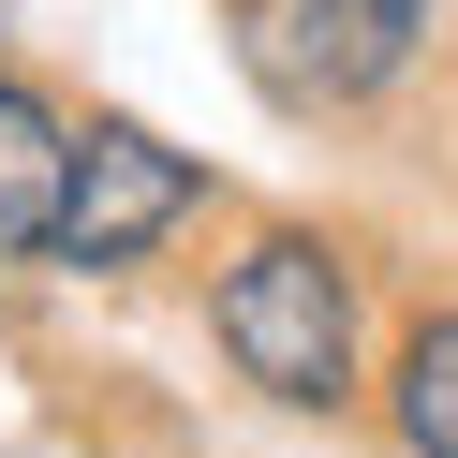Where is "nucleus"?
Segmentation results:
<instances>
[{
	"label": "nucleus",
	"instance_id": "nucleus-1",
	"mask_svg": "<svg viewBox=\"0 0 458 458\" xmlns=\"http://www.w3.org/2000/svg\"><path fill=\"white\" fill-rule=\"evenodd\" d=\"M208 340H222V369H237L251 399L340 414V399H355V267H340L326 237H296V222H267V237L208 281Z\"/></svg>",
	"mask_w": 458,
	"mask_h": 458
},
{
	"label": "nucleus",
	"instance_id": "nucleus-4",
	"mask_svg": "<svg viewBox=\"0 0 458 458\" xmlns=\"http://www.w3.org/2000/svg\"><path fill=\"white\" fill-rule=\"evenodd\" d=\"M60 192H74V119L30 74H0V267L60 237Z\"/></svg>",
	"mask_w": 458,
	"mask_h": 458
},
{
	"label": "nucleus",
	"instance_id": "nucleus-2",
	"mask_svg": "<svg viewBox=\"0 0 458 458\" xmlns=\"http://www.w3.org/2000/svg\"><path fill=\"white\" fill-rule=\"evenodd\" d=\"M208 208V178H192V148H163L148 119H89L74 133V192H60V267H148L178 222Z\"/></svg>",
	"mask_w": 458,
	"mask_h": 458
},
{
	"label": "nucleus",
	"instance_id": "nucleus-3",
	"mask_svg": "<svg viewBox=\"0 0 458 458\" xmlns=\"http://www.w3.org/2000/svg\"><path fill=\"white\" fill-rule=\"evenodd\" d=\"M237 15H251V74L281 104H369L428 45V0H237Z\"/></svg>",
	"mask_w": 458,
	"mask_h": 458
},
{
	"label": "nucleus",
	"instance_id": "nucleus-5",
	"mask_svg": "<svg viewBox=\"0 0 458 458\" xmlns=\"http://www.w3.org/2000/svg\"><path fill=\"white\" fill-rule=\"evenodd\" d=\"M385 414H399V444H414V458H458V310H428V326L399 340Z\"/></svg>",
	"mask_w": 458,
	"mask_h": 458
}]
</instances>
